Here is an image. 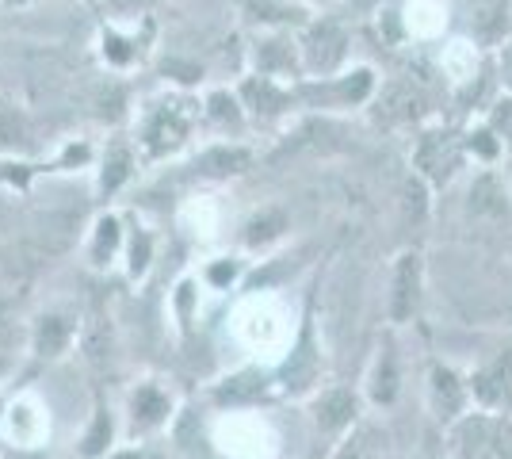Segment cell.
<instances>
[{
    "label": "cell",
    "instance_id": "1",
    "mask_svg": "<svg viewBox=\"0 0 512 459\" xmlns=\"http://www.w3.org/2000/svg\"><path fill=\"white\" fill-rule=\"evenodd\" d=\"M455 459H512V433L501 417L467 414L451 425Z\"/></svg>",
    "mask_w": 512,
    "mask_h": 459
},
{
    "label": "cell",
    "instance_id": "2",
    "mask_svg": "<svg viewBox=\"0 0 512 459\" xmlns=\"http://www.w3.org/2000/svg\"><path fill=\"white\" fill-rule=\"evenodd\" d=\"M394 291H390V322L402 326L417 314L421 306V257L417 253H402L394 264Z\"/></svg>",
    "mask_w": 512,
    "mask_h": 459
},
{
    "label": "cell",
    "instance_id": "3",
    "mask_svg": "<svg viewBox=\"0 0 512 459\" xmlns=\"http://www.w3.org/2000/svg\"><path fill=\"white\" fill-rule=\"evenodd\" d=\"M467 394L470 387L451 368H444V364L432 368V375H428V402H432V414L440 417L448 429L459 417H467L463 414L467 410Z\"/></svg>",
    "mask_w": 512,
    "mask_h": 459
},
{
    "label": "cell",
    "instance_id": "4",
    "mask_svg": "<svg viewBox=\"0 0 512 459\" xmlns=\"http://www.w3.org/2000/svg\"><path fill=\"white\" fill-rule=\"evenodd\" d=\"M188 123H192V111L188 104H161V108L153 111L150 119V150L161 153V150H172V146H180L184 142V134H188Z\"/></svg>",
    "mask_w": 512,
    "mask_h": 459
},
{
    "label": "cell",
    "instance_id": "5",
    "mask_svg": "<svg viewBox=\"0 0 512 459\" xmlns=\"http://www.w3.org/2000/svg\"><path fill=\"white\" fill-rule=\"evenodd\" d=\"M417 165L425 169V176H432L436 184H444L455 165H459V150H455V138L451 134H428L425 142L417 146Z\"/></svg>",
    "mask_w": 512,
    "mask_h": 459
},
{
    "label": "cell",
    "instance_id": "6",
    "mask_svg": "<svg viewBox=\"0 0 512 459\" xmlns=\"http://www.w3.org/2000/svg\"><path fill=\"white\" fill-rule=\"evenodd\" d=\"M470 391L482 398L486 410H505L512 406V368H505V360H497L470 379Z\"/></svg>",
    "mask_w": 512,
    "mask_h": 459
},
{
    "label": "cell",
    "instance_id": "7",
    "mask_svg": "<svg viewBox=\"0 0 512 459\" xmlns=\"http://www.w3.org/2000/svg\"><path fill=\"white\" fill-rule=\"evenodd\" d=\"M509 23V0H470V27L482 43H497Z\"/></svg>",
    "mask_w": 512,
    "mask_h": 459
},
{
    "label": "cell",
    "instance_id": "8",
    "mask_svg": "<svg viewBox=\"0 0 512 459\" xmlns=\"http://www.w3.org/2000/svg\"><path fill=\"white\" fill-rule=\"evenodd\" d=\"M356 421V398L348 391H329L318 402V425L325 433H344Z\"/></svg>",
    "mask_w": 512,
    "mask_h": 459
},
{
    "label": "cell",
    "instance_id": "9",
    "mask_svg": "<svg viewBox=\"0 0 512 459\" xmlns=\"http://www.w3.org/2000/svg\"><path fill=\"white\" fill-rule=\"evenodd\" d=\"M306 54H310V66H314V69H333L337 62H341V54H344V35L333 27V23H321L318 31L310 35Z\"/></svg>",
    "mask_w": 512,
    "mask_h": 459
},
{
    "label": "cell",
    "instance_id": "10",
    "mask_svg": "<svg viewBox=\"0 0 512 459\" xmlns=\"http://www.w3.org/2000/svg\"><path fill=\"white\" fill-rule=\"evenodd\" d=\"M394 394H398V356L386 345L379 364H375V372H371V402L375 406H390Z\"/></svg>",
    "mask_w": 512,
    "mask_h": 459
},
{
    "label": "cell",
    "instance_id": "11",
    "mask_svg": "<svg viewBox=\"0 0 512 459\" xmlns=\"http://www.w3.org/2000/svg\"><path fill=\"white\" fill-rule=\"evenodd\" d=\"M379 456V429L371 425H356L352 437L337 448V459H375Z\"/></svg>",
    "mask_w": 512,
    "mask_h": 459
},
{
    "label": "cell",
    "instance_id": "12",
    "mask_svg": "<svg viewBox=\"0 0 512 459\" xmlns=\"http://www.w3.org/2000/svg\"><path fill=\"white\" fill-rule=\"evenodd\" d=\"M165 414H169V398H165V394H157L153 387H142V391L134 394V425L150 429V425H157Z\"/></svg>",
    "mask_w": 512,
    "mask_h": 459
},
{
    "label": "cell",
    "instance_id": "13",
    "mask_svg": "<svg viewBox=\"0 0 512 459\" xmlns=\"http://www.w3.org/2000/svg\"><path fill=\"white\" fill-rule=\"evenodd\" d=\"M65 341H69V326L62 318H43L39 329H35V349L43 356H58L65 349Z\"/></svg>",
    "mask_w": 512,
    "mask_h": 459
},
{
    "label": "cell",
    "instance_id": "14",
    "mask_svg": "<svg viewBox=\"0 0 512 459\" xmlns=\"http://www.w3.org/2000/svg\"><path fill=\"white\" fill-rule=\"evenodd\" d=\"M497 199H505L497 192V180L493 176H482L474 188H470V207L474 211H505V203H497Z\"/></svg>",
    "mask_w": 512,
    "mask_h": 459
},
{
    "label": "cell",
    "instance_id": "15",
    "mask_svg": "<svg viewBox=\"0 0 512 459\" xmlns=\"http://www.w3.org/2000/svg\"><path fill=\"white\" fill-rule=\"evenodd\" d=\"M245 161H249V157L241 150H214L203 157V169H207V173H237Z\"/></svg>",
    "mask_w": 512,
    "mask_h": 459
},
{
    "label": "cell",
    "instance_id": "16",
    "mask_svg": "<svg viewBox=\"0 0 512 459\" xmlns=\"http://www.w3.org/2000/svg\"><path fill=\"white\" fill-rule=\"evenodd\" d=\"M107 437H111V421H107V414H100L96 417V425H92V433L85 437V456H100Z\"/></svg>",
    "mask_w": 512,
    "mask_h": 459
},
{
    "label": "cell",
    "instance_id": "17",
    "mask_svg": "<svg viewBox=\"0 0 512 459\" xmlns=\"http://www.w3.org/2000/svg\"><path fill=\"white\" fill-rule=\"evenodd\" d=\"M123 176H127V153L115 150V153H111V161H107V173H104V188H107V192H111V188H115Z\"/></svg>",
    "mask_w": 512,
    "mask_h": 459
},
{
    "label": "cell",
    "instance_id": "18",
    "mask_svg": "<svg viewBox=\"0 0 512 459\" xmlns=\"http://www.w3.org/2000/svg\"><path fill=\"white\" fill-rule=\"evenodd\" d=\"M115 222H100V241H96V261H104V249L111 253V245H115Z\"/></svg>",
    "mask_w": 512,
    "mask_h": 459
},
{
    "label": "cell",
    "instance_id": "19",
    "mask_svg": "<svg viewBox=\"0 0 512 459\" xmlns=\"http://www.w3.org/2000/svg\"><path fill=\"white\" fill-rule=\"evenodd\" d=\"M501 73H505V85L512 88V43L505 46V54H501Z\"/></svg>",
    "mask_w": 512,
    "mask_h": 459
},
{
    "label": "cell",
    "instance_id": "20",
    "mask_svg": "<svg viewBox=\"0 0 512 459\" xmlns=\"http://www.w3.org/2000/svg\"><path fill=\"white\" fill-rule=\"evenodd\" d=\"M0 372H4V360H0Z\"/></svg>",
    "mask_w": 512,
    "mask_h": 459
},
{
    "label": "cell",
    "instance_id": "21",
    "mask_svg": "<svg viewBox=\"0 0 512 459\" xmlns=\"http://www.w3.org/2000/svg\"><path fill=\"white\" fill-rule=\"evenodd\" d=\"M123 4H134V0H123Z\"/></svg>",
    "mask_w": 512,
    "mask_h": 459
}]
</instances>
